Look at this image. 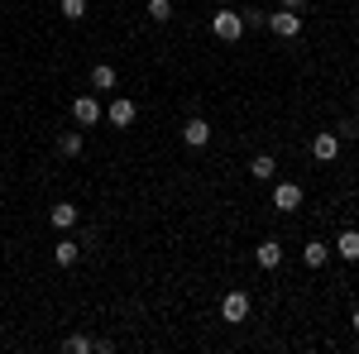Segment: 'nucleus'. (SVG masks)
<instances>
[{
  "label": "nucleus",
  "mask_w": 359,
  "mask_h": 354,
  "mask_svg": "<svg viewBox=\"0 0 359 354\" xmlns=\"http://www.w3.org/2000/svg\"><path fill=\"white\" fill-rule=\"evenodd\" d=\"M302 259H306V268H326V259H331V245H321V240H306Z\"/></svg>",
  "instance_id": "f8f14e48"
},
{
  "label": "nucleus",
  "mask_w": 359,
  "mask_h": 354,
  "mask_svg": "<svg viewBox=\"0 0 359 354\" xmlns=\"http://www.w3.org/2000/svg\"><path fill=\"white\" fill-rule=\"evenodd\" d=\"M211 34L225 39V43H235V39L245 34V15H240V10H216V15H211Z\"/></svg>",
  "instance_id": "f257e3e1"
},
{
  "label": "nucleus",
  "mask_w": 359,
  "mask_h": 354,
  "mask_svg": "<svg viewBox=\"0 0 359 354\" xmlns=\"http://www.w3.org/2000/svg\"><path fill=\"white\" fill-rule=\"evenodd\" d=\"M149 20L154 25H168L172 20V0H149Z\"/></svg>",
  "instance_id": "f3484780"
},
{
  "label": "nucleus",
  "mask_w": 359,
  "mask_h": 354,
  "mask_svg": "<svg viewBox=\"0 0 359 354\" xmlns=\"http://www.w3.org/2000/svg\"><path fill=\"white\" fill-rule=\"evenodd\" d=\"M331 249L340 254V259H345V264H355V259H359V230H340Z\"/></svg>",
  "instance_id": "1a4fd4ad"
},
{
  "label": "nucleus",
  "mask_w": 359,
  "mask_h": 354,
  "mask_svg": "<svg viewBox=\"0 0 359 354\" xmlns=\"http://www.w3.org/2000/svg\"><path fill=\"white\" fill-rule=\"evenodd\" d=\"M135 115H139V106H135V101H125V96H115L111 106H106V120H111L115 130H130V125H135Z\"/></svg>",
  "instance_id": "20e7f679"
},
{
  "label": "nucleus",
  "mask_w": 359,
  "mask_h": 354,
  "mask_svg": "<svg viewBox=\"0 0 359 354\" xmlns=\"http://www.w3.org/2000/svg\"><path fill=\"white\" fill-rule=\"evenodd\" d=\"M355 330H359V306H355Z\"/></svg>",
  "instance_id": "5701e85b"
},
{
  "label": "nucleus",
  "mask_w": 359,
  "mask_h": 354,
  "mask_svg": "<svg viewBox=\"0 0 359 354\" xmlns=\"http://www.w3.org/2000/svg\"><path fill=\"white\" fill-rule=\"evenodd\" d=\"M101 115H106V110H101V101H96V96H77V101H72V120H77L82 130H91Z\"/></svg>",
  "instance_id": "7ed1b4c3"
},
{
  "label": "nucleus",
  "mask_w": 359,
  "mask_h": 354,
  "mask_svg": "<svg viewBox=\"0 0 359 354\" xmlns=\"http://www.w3.org/2000/svg\"><path fill=\"white\" fill-rule=\"evenodd\" d=\"M302 206V187L297 182H278L273 187V211H297Z\"/></svg>",
  "instance_id": "0eeeda50"
},
{
  "label": "nucleus",
  "mask_w": 359,
  "mask_h": 354,
  "mask_svg": "<svg viewBox=\"0 0 359 354\" xmlns=\"http://www.w3.org/2000/svg\"><path fill=\"white\" fill-rule=\"evenodd\" d=\"M91 91H115V67L111 62H96V67H91Z\"/></svg>",
  "instance_id": "4468645a"
},
{
  "label": "nucleus",
  "mask_w": 359,
  "mask_h": 354,
  "mask_svg": "<svg viewBox=\"0 0 359 354\" xmlns=\"http://www.w3.org/2000/svg\"><path fill=\"white\" fill-rule=\"evenodd\" d=\"M273 172H278L273 154H254V158H249V177H259V182H269Z\"/></svg>",
  "instance_id": "ddd939ff"
},
{
  "label": "nucleus",
  "mask_w": 359,
  "mask_h": 354,
  "mask_svg": "<svg viewBox=\"0 0 359 354\" xmlns=\"http://www.w3.org/2000/svg\"><path fill=\"white\" fill-rule=\"evenodd\" d=\"M53 225L57 230H72V225H77V206H72V201H57L53 206Z\"/></svg>",
  "instance_id": "dca6fc26"
},
{
  "label": "nucleus",
  "mask_w": 359,
  "mask_h": 354,
  "mask_svg": "<svg viewBox=\"0 0 359 354\" xmlns=\"http://www.w3.org/2000/svg\"><path fill=\"white\" fill-rule=\"evenodd\" d=\"M62 350H67V354H91V350H96V340H86V335H67Z\"/></svg>",
  "instance_id": "a211bd4d"
},
{
  "label": "nucleus",
  "mask_w": 359,
  "mask_h": 354,
  "mask_svg": "<svg viewBox=\"0 0 359 354\" xmlns=\"http://www.w3.org/2000/svg\"><path fill=\"white\" fill-rule=\"evenodd\" d=\"M62 20H86V0H57Z\"/></svg>",
  "instance_id": "6ab92c4d"
},
{
  "label": "nucleus",
  "mask_w": 359,
  "mask_h": 354,
  "mask_svg": "<svg viewBox=\"0 0 359 354\" xmlns=\"http://www.w3.org/2000/svg\"><path fill=\"white\" fill-rule=\"evenodd\" d=\"M240 15H245V29H264V25H269L264 10H240Z\"/></svg>",
  "instance_id": "aec40b11"
},
{
  "label": "nucleus",
  "mask_w": 359,
  "mask_h": 354,
  "mask_svg": "<svg viewBox=\"0 0 359 354\" xmlns=\"http://www.w3.org/2000/svg\"><path fill=\"white\" fill-rule=\"evenodd\" d=\"M245 316H249V292H225V301H221V321L240 326Z\"/></svg>",
  "instance_id": "39448f33"
},
{
  "label": "nucleus",
  "mask_w": 359,
  "mask_h": 354,
  "mask_svg": "<svg viewBox=\"0 0 359 354\" xmlns=\"http://www.w3.org/2000/svg\"><path fill=\"white\" fill-rule=\"evenodd\" d=\"M254 264H259V268H269V273H273L278 264H283V245H278V240H264V245L254 249Z\"/></svg>",
  "instance_id": "6e6552de"
},
{
  "label": "nucleus",
  "mask_w": 359,
  "mask_h": 354,
  "mask_svg": "<svg viewBox=\"0 0 359 354\" xmlns=\"http://www.w3.org/2000/svg\"><path fill=\"white\" fill-rule=\"evenodd\" d=\"M82 149H86L82 130H62V135H57V154H62V158H77Z\"/></svg>",
  "instance_id": "9d476101"
},
{
  "label": "nucleus",
  "mask_w": 359,
  "mask_h": 354,
  "mask_svg": "<svg viewBox=\"0 0 359 354\" xmlns=\"http://www.w3.org/2000/svg\"><path fill=\"white\" fill-rule=\"evenodd\" d=\"M335 135H340V139H359V120H345V125H340Z\"/></svg>",
  "instance_id": "412c9836"
},
{
  "label": "nucleus",
  "mask_w": 359,
  "mask_h": 354,
  "mask_svg": "<svg viewBox=\"0 0 359 354\" xmlns=\"http://www.w3.org/2000/svg\"><path fill=\"white\" fill-rule=\"evenodd\" d=\"M77 254H82V249H77V240H57V245H53L57 268H72V264H77Z\"/></svg>",
  "instance_id": "2eb2a0df"
},
{
  "label": "nucleus",
  "mask_w": 359,
  "mask_h": 354,
  "mask_svg": "<svg viewBox=\"0 0 359 354\" xmlns=\"http://www.w3.org/2000/svg\"><path fill=\"white\" fill-rule=\"evenodd\" d=\"M182 144H187V149H206V144H211V125H206L201 115H192V120L182 125Z\"/></svg>",
  "instance_id": "423d86ee"
},
{
  "label": "nucleus",
  "mask_w": 359,
  "mask_h": 354,
  "mask_svg": "<svg viewBox=\"0 0 359 354\" xmlns=\"http://www.w3.org/2000/svg\"><path fill=\"white\" fill-rule=\"evenodd\" d=\"M306 0H283V10H302Z\"/></svg>",
  "instance_id": "4be33fe9"
},
{
  "label": "nucleus",
  "mask_w": 359,
  "mask_h": 354,
  "mask_svg": "<svg viewBox=\"0 0 359 354\" xmlns=\"http://www.w3.org/2000/svg\"><path fill=\"white\" fill-rule=\"evenodd\" d=\"M269 34H278V39H297L302 34V15L297 10H278V15H269Z\"/></svg>",
  "instance_id": "f03ea898"
},
{
  "label": "nucleus",
  "mask_w": 359,
  "mask_h": 354,
  "mask_svg": "<svg viewBox=\"0 0 359 354\" xmlns=\"http://www.w3.org/2000/svg\"><path fill=\"white\" fill-rule=\"evenodd\" d=\"M355 110H359V91H355Z\"/></svg>",
  "instance_id": "b1692460"
},
{
  "label": "nucleus",
  "mask_w": 359,
  "mask_h": 354,
  "mask_svg": "<svg viewBox=\"0 0 359 354\" xmlns=\"http://www.w3.org/2000/svg\"><path fill=\"white\" fill-rule=\"evenodd\" d=\"M311 154H316L321 163H331L335 154H340V135H316L311 139Z\"/></svg>",
  "instance_id": "9b49d317"
}]
</instances>
